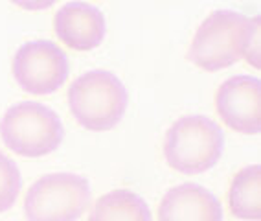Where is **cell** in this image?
I'll return each mask as SVG.
<instances>
[{
    "label": "cell",
    "mask_w": 261,
    "mask_h": 221,
    "mask_svg": "<svg viewBox=\"0 0 261 221\" xmlns=\"http://www.w3.org/2000/svg\"><path fill=\"white\" fill-rule=\"evenodd\" d=\"M261 171L259 166H247L233 174L230 181L228 193H226V203L232 216L239 219L257 221L261 217Z\"/></svg>",
    "instance_id": "30bf717a"
},
{
    "label": "cell",
    "mask_w": 261,
    "mask_h": 221,
    "mask_svg": "<svg viewBox=\"0 0 261 221\" xmlns=\"http://www.w3.org/2000/svg\"><path fill=\"white\" fill-rule=\"evenodd\" d=\"M259 17H247L241 35V59L248 66L259 70Z\"/></svg>",
    "instance_id": "4fadbf2b"
},
{
    "label": "cell",
    "mask_w": 261,
    "mask_h": 221,
    "mask_svg": "<svg viewBox=\"0 0 261 221\" xmlns=\"http://www.w3.org/2000/svg\"><path fill=\"white\" fill-rule=\"evenodd\" d=\"M90 201L89 183L75 174L57 171L39 177L24 193L28 221H75Z\"/></svg>",
    "instance_id": "277c9868"
},
{
    "label": "cell",
    "mask_w": 261,
    "mask_h": 221,
    "mask_svg": "<svg viewBox=\"0 0 261 221\" xmlns=\"http://www.w3.org/2000/svg\"><path fill=\"white\" fill-rule=\"evenodd\" d=\"M66 100L72 118L89 131H111L127 109L125 87L107 70L80 76L68 87Z\"/></svg>",
    "instance_id": "7a4b0ae2"
},
{
    "label": "cell",
    "mask_w": 261,
    "mask_h": 221,
    "mask_svg": "<svg viewBox=\"0 0 261 221\" xmlns=\"http://www.w3.org/2000/svg\"><path fill=\"white\" fill-rule=\"evenodd\" d=\"M4 146L24 159H41L63 142V124L50 107L37 102L11 105L0 120Z\"/></svg>",
    "instance_id": "3957f363"
},
{
    "label": "cell",
    "mask_w": 261,
    "mask_h": 221,
    "mask_svg": "<svg viewBox=\"0 0 261 221\" xmlns=\"http://www.w3.org/2000/svg\"><path fill=\"white\" fill-rule=\"evenodd\" d=\"M156 221H223L219 199L193 183L173 186L156 208Z\"/></svg>",
    "instance_id": "9c48e42d"
},
{
    "label": "cell",
    "mask_w": 261,
    "mask_h": 221,
    "mask_svg": "<svg viewBox=\"0 0 261 221\" xmlns=\"http://www.w3.org/2000/svg\"><path fill=\"white\" fill-rule=\"evenodd\" d=\"M51 28L65 48L72 52H90L103 42L107 24L98 8L85 2H68L56 11Z\"/></svg>",
    "instance_id": "ba28073f"
},
{
    "label": "cell",
    "mask_w": 261,
    "mask_h": 221,
    "mask_svg": "<svg viewBox=\"0 0 261 221\" xmlns=\"http://www.w3.org/2000/svg\"><path fill=\"white\" fill-rule=\"evenodd\" d=\"M57 0H11V4L24 11H44L56 4Z\"/></svg>",
    "instance_id": "5bb4252c"
},
{
    "label": "cell",
    "mask_w": 261,
    "mask_h": 221,
    "mask_svg": "<svg viewBox=\"0 0 261 221\" xmlns=\"http://www.w3.org/2000/svg\"><path fill=\"white\" fill-rule=\"evenodd\" d=\"M89 221H151V212L140 195L120 188L96 199Z\"/></svg>",
    "instance_id": "8fae6325"
},
{
    "label": "cell",
    "mask_w": 261,
    "mask_h": 221,
    "mask_svg": "<svg viewBox=\"0 0 261 221\" xmlns=\"http://www.w3.org/2000/svg\"><path fill=\"white\" fill-rule=\"evenodd\" d=\"M11 74L32 96H48L59 90L68 78L65 52L50 41H30L15 52Z\"/></svg>",
    "instance_id": "8992f818"
},
{
    "label": "cell",
    "mask_w": 261,
    "mask_h": 221,
    "mask_svg": "<svg viewBox=\"0 0 261 221\" xmlns=\"http://www.w3.org/2000/svg\"><path fill=\"white\" fill-rule=\"evenodd\" d=\"M215 113L230 131L257 135L261 129L259 81L250 76H233L219 85L214 96Z\"/></svg>",
    "instance_id": "52a82bcc"
},
{
    "label": "cell",
    "mask_w": 261,
    "mask_h": 221,
    "mask_svg": "<svg viewBox=\"0 0 261 221\" xmlns=\"http://www.w3.org/2000/svg\"><path fill=\"white\" fill-rule=\"evenodd\" d=\"M224 138L219 126L208 116L188 114L173 122L164 137L166 164L178 174H204L223 155Z\"/></svg>",
    "instance_id": "6da1fadb"
},
{
    "label": "cell",
    "mask_w": 261,
    "mask_h": 221,
    "mask_svg": "<svg viewBox=\"0 0 261 221\" xmlns=\"http://www.w3.org/2000/svg\"><path fill=\"white\" fill-rule=\"evenodd\" d=\"M20 171L8 155L0 151V214L10 210L20 193Z\"/></svg>",
    "instance_id": "7c38bea8"
},
{
    "label": "cell",
    "mask_w": 261,
    "mask_h": 221,
    "mask_svg": "<svg viewBox=\"0 0 261 221\" xmlns=\"http://www.w3.org/2000/svg\"><path fill=\"white\" fill-rule=\"evenodd\" d=\"M245 20L247 17L236 11H212L193 33L188 59L202 72H219L238 63Z\"/></svg>",
    "instance_id": "5b68a950"
}]
</instances>
